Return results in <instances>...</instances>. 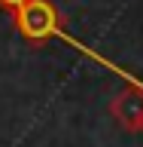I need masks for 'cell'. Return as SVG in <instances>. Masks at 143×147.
<instances>
[{
  "label": "cell",
  "instance_id": "1",
  "mask_svg": "<svg viewBox=\"0 0 143 147\" xmlns=\"http://www.w3.org/2000/svg\"><path fill=\"white\" fill-rule=\"evenodd\" d=\"M15 28L31 40L43 43L49 37H64L61 31V16L49 0H27L15 9Z\"/></svg>",
  "mask_w": 143,
  "mask_h": 147
},
{
  "label": "cell",
  "instance_id": "2",
  "mask_svg": "<svg viewBox=\"0 0 143 147\" xmlns=\"http://www.w3.org/2000/svg\"><path fill=\"white\" fill-rule=\"evenodd\" d=\"M110 113L125 132L143 135V86H134V89H125L122 95H116L110 104Z\"/></svg>",
  "mask_w": 143,
  "mask_h": 147
},
{
  "label": "cell",
  "instance_id": "3",
  "mask_svg": "<svg viewBox=\"0 0 143 147\" xmlns=\"http://www.w3.org/2000/svg\"><path fill=\"white\" fill-rule=\"evenodd\" d=\"M21 3H27V0H0V6H6V9H18Z\"/></svg>",
  "mask_w": 143,
  "mask_h": 147
}]
</instances>
